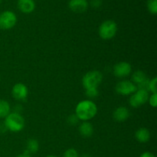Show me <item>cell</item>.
I'll list each match as a JSON object with an SVG mask.
<instances>
[{"instance_id": "cell-1", "label": "cell", "mask_w": 157, "mask_h": 157, "mask_svg": "<svg viewBox=\"0 0 157 157\" xmlns=\"http://www.w3.org/2000/svg\"><path fill=\"white\" fill-rule=\"evenodd\" d=\"M98 113V107L93 101L84 100L78 104L75 108V114L81 121H87L94 117Z\"/></svg>"}, {"instance_id": "cell-2", "label": "cell", "mask_w": 157, "mask_h": 157, "mask_svg": "<svg viewBox=\"0 0 157 157\" xmlns=\"http://www.w3.org/2000/svg\"><path fill=\"white\" fill-rule=\"evenodd\" d=\"M4 125L10 131L19 132L24 128L25 120L18 113H10L5 118Z\"/></svg>"}, {"instance_id": "cell-3", "label": "cell", "mask_w": 157, "mask_h": 157, "mask_svg": "<svg viewBox=\"0 0 157 157\" xmlns=\"http://www.w3.org/2000/svg\"><path fill=\"white\" fill-rule=\"evenodd\" d=\"M103 75L99 71H91L84 75L82 78V84L84 88H98L102 82Z\"/></svg>"}, {"instance_id": "cell-4", "label": "cell", "mask_w": 157, "mask_h": 157, "mask_svg": "<svg viewBox=\"0 0 157 157\" xmlns=\"http://www.w3.org/2000/svg\"><path fill=\"white\" fill-rule=\"evenodd\" d=\"M117 32V25L113 20L104 21L99 27V35L104 40L113 38Z\"/></svg>"}, {"instance_id": "cell-5", "label": "cell", "mask_w": 157, "mask_h": 157, "mask_svg": "<svg viewBox=\"0 0 157 157\" xmlns=\"http://www.w3.org/2000/svg\"><path fill=\"white\" fill-rule=\"evenodd\" d=\"M16 22V15L12 11H5L0 14V29L8 30L12 29Z\"/></svg>"}, {"instance_id": "cell-6", "label": "cell", "mask_w": 157, "mask_h": 157, "mask_svg": "<svg viewBox=\"0 0 157 157\" xmlns=\"http://www.w3.org/2000/svg\"><path fill=\"white\" fill-rule=\"evenodd\" d=\"M149 92L147 90H140L137 89L135 93L132 94V96L130 98V104L131 107H139L140 106L144 105V104L148 101L149 99Z\"/></svg>"}, {"instance_id": "cell-7", "label": "cell", "mask_w": 157, "mask_h": 157, "mask_svg": "<svg viewBox=\"0 0 157 157\" xmlns=\"http://www.w3.org/2000/svg\"><path fill=\"white\" fill-rule=\"evenodd\" d=\"M115 89L117 94L126 96V95L133 94V93H135L137 90V87L132 81L124 80L117 83Z\"/></svg>"}, {"instance_id": "cell-8", "label": "cell", "mask_w": 157, "mask_h": 157, "mask_svg": "<svg viewBox=\"0 0 157 157\" xmlns=\"http://www.w3.org/2000/svg\"><path fill=\"white\" fill-rule=\"evenodd\" d=\"M132 67L129 63L122 61L113 67V74L117 78H125L131 73Z\"/></svg>"}, {"instance_id": "cell-9", "label": "cell", "mask_w": 157, "mask_h": 157, "mask_svg": "<svg viewBox=\"0 0 157 157\" xmlns=\"http://www.w3.org/2000/svg\"><path fill=\"white\" fill-rule=\"evenodd\" d=\"M12 94L13 98L18 101H23L25 99L29 94L28 87L22 83H18L15 84L12 88Z\"/></svg>"}, {"instance_id": "cell-10", "label": "cell", "mask_w": 157, "mask_h": 157, "mask_svg": "<svg viewBox=\"0 0 157 157\" xmlns=\"http://www.w3.org/2000/svg\"><path fill=\"white\" fill-rule=\"evenodd\" d=\"M69 9L76 13L84 12L88 8L87 0H70L68 3Z\"/></svg>"}, {"instance_id": "cell-11", "label": "cell", "mask_w": 157, "mask_h": 157, "mask_svg": "<svg viewBox=\"0 0 157 157\" xmlns=\"http://www.w3.org/2000/svg\"><path fill=\"white\" fill-rule=\"evenodd\" d=\"M18 7L21 12L29 14L35 10V3L34 0H18Z\"/></svg>"}, {"instance_id": "cell-12", "label": "cell", "mask_w": 157, "mask_h": 157, "mask_svg": "<svg viewBox=\"0 0 157 157\" xmlns=\"http://www.w3.org/2000/svg\"><path fill=\"white\" fill-rule=\"evenodd\" d=\"M113 118L118 122H124L130 117V111L125 107H119L113 112Z\"/></svg>"}, {"instance_id": "cell-13", "label": "cell", "mask_w": 157, "mask_h": 157, "mask_svg": "<svg viewBox=\"0 0 157 157\" xmlns=\"http://www.w3.org/2000/svg\"><path fill=\"white\" fill-rule=\"evenodd\" d=\"M79 133L84 137H90L94 133V127L90 123L84 121L79 126Z\"/></svg>"}, {"instance_id": "cell-14", "label": "cell", "mask_w": 157, "mask_h": 157, "mask_svg": "<svg viewBox=\"0 0 157 157\" xmlns=\"http://www.w3.org/2000/svg\"><path fill=\"white\" fill-rule=\"evenodd\" d=\"M135 137L139 142L147 143L150 139V133L147 128L142 127L136 130L135 133Z\"/></svg>"}, {"instance_id": "cell-15", "label": "cell", "mask_w": 157, "mask_h": 157, "mask_svg": "<svg viewBox=\"0 0 157 157\" xmlns=\"http://www.w3.org/2000/svg\"><path fill=\"white\" fill-rule=\"evenodd\" d=\"M147 77L146 74L142 71H136L132 75V82L135 84L136 85L141 84L144 81H145L147 79Z\"/></svg>"}, {"instance_id": "cell-16", "label": "cell", "mask_w": 157, "mask_h": 157, "mask_svg": "<svg viewBox=\"0 0 157 157\" xmlns=\"http://www.w3.org/2000/svg\"><path fill=\"white\" fill-rule=\"evenodd\" d=\"M10 113V105L5 100H0V118H6Z\"/></svg>"}, {"instance_id": "cell-17", "label": "cell", "mask_w": 157, "mask_h": 157, "mask_svg": "<svg viewBox=\"0 0 157 157\" xmlns=\"http://www.w3.org/2000/svg\"><path fill=\"white\" fill-rule=\"evenodd\" d=\"M39 149V144L38 140L35 139H30L28 140L27 145H26V150L29 152V154L31 153H36Z\"/></svg>"}, {"instance_id": "cell-18", "label": "cell", "mask_w": 157, "mask_h": 157, "mask_svg": "<svg viewBox=\"0 0 157 157\" xmlns=\"http://www.w3.org/2000/svg\"><path fill=\"white\" fill-rule=\"evenodd\" d=\"M147 9L150 13L156 15L157 13V0H148Z\"/></svg>"}, {"instance_id": "cell-19", "label": "cell", "mask_w": 157, "mask_h": 157, "mask_svg": "<svg viewBox=\"0 0 157 157\" xmlns=\"http://www.w3.org/2000/svg\"><path fill=\"white\" fill-rule=\"evenodd\" d=\"M86 95H87V98L94 99V98H98V95H99V91H98V88L87 89L86 90Z\"/></svg>"}, {"instance_id": "cell-20", "label": "cell", "mask_w": 157, "mask_h": 157, "mask_svg": "<svg viewBox=\"0 0 157 157\" xmlns=\"http://www.w3.org/2000/svg\"><path fill=\"white\" fill-rule=\"evenodd\" d=\"M156 82H157L156 78H154L152 80H150V83H149V90H150L153 94H156L157 92Z\"/></svg>"}, {"instance_id": "cell-21", "label": "cell", "mask_w": 157, "mask_h": 157, "mask_svg": "<svg viewBox=\"0 0 157 157\" xmlns=\"http://www.w3.org/2000/svg\"><path fill=\"white\" fill-rule=\"evenodd\" d=\"M63 157H79L78 156V153L75 149L71 148L66 150L64 152Z\"/></svg>"}, {"instance_id": "cell-22", "label": "cell", "mask_w": 157, "mask_h": 157, "mask_svg": "<svg viewBox=\"0 0 157 157\" xmlns=\"http://www.w3.org/2000/svg\"><path fill=\"white\" fill-rule=\"evenodd\" d=\"M79 121V119L78 118V117L76 116V114H71L67 118V124L71 126H75L77 124Z\"/></svg>"}, {"instance_id": "cell-23", "label": "cell", "mask_w": 157, "mask_h": 157, "mask_svg": "<svg viewBox=\"0 0 157 157\" xmlns=\"http://www.w3.org/2000/svg\"><path fill=\"white\" fill-rule=\"evenodd\" d=\"M148 101L151 107H156L157 106V94H153L151 96L149 97Z\"/></svg>"}, {"instance_id": "cell-24", "label": "cell", "mask_w": 157, "mask_h": 157, "mask_svg": "<svg viewBox=\"0 0 157 157\" xmlns=\"http://www.w3.org/2000/svg\"><path fill=\"white\" fill-rule=\"evenodd\" d=\"M90 5L94 9H98L102 5V0H91L90 2Z\"/></svg>"}, {"instance_id": "cell-25", "label": "cell", "mask_w": 157, "mask_h": 157, "mask_svg": "<svg viewBox=\"0 0 157 157\" xmlns=\"http://www.w3.org/2000/svg\"><path fill=\"white\" fill-rule=\"evenodd\" d=\"M140 157H156L153 153H150V152H145V153H142Z\"/></svg>"}, {"instance_id": "cell-26", "label": "cell", "mask_w": 157, "mask_h": 157, "mask_svg": "<svg viewBox=\"0 0 157 157\" xmlns=\"http://www.w3.org/2000/svg\"><path fill=\"white\" fill-rule=\"evenodd\" d=\"M17 157H32V156H31L30 155H26V154H24V153H23V154L18 155Z\"/></svg>"}, {"instance_id": "cell-27", "label": "cell", "mask_w": 157, "mask_h": 157, "mask_svg": "<svg viewBox=\"0 0 157 157\" xmlns=\"http://www.w3.org/2000/svg\"><path fill=\"white\" fill-rule=\"evenodd\" d=\"M81 157H90V156H89V155L84 154V155H82V156H81Z\"/></svg>"}, {"instance_id": "cell-28", "label": "cell", "mask_w": 157, "mask_h": 157, "mask_svg": "<svg viewBox=\"0 0 157 157\" xmlns=\"http://www.w3.org/2000/svg\"><path fill=\"white\" fill-rule=\"evenodd\" d=\"M46 157H57L56 156H54V155H49V156H47Z\"/></svg>"}, {"instance_id": "cell-29", "label": "cell", "mask_w": 157, "mask_h": 157, "mask_svg": "<svg viewBox=\"0 0 157 157\" xmlns=\"http://www.w3.org/2000/svg\"><path fill=\"white\" fill-rule=\"evenodd\" d=\"M1 3H2V0H0V5H1Z\"/></svg>"}]
</instances>
